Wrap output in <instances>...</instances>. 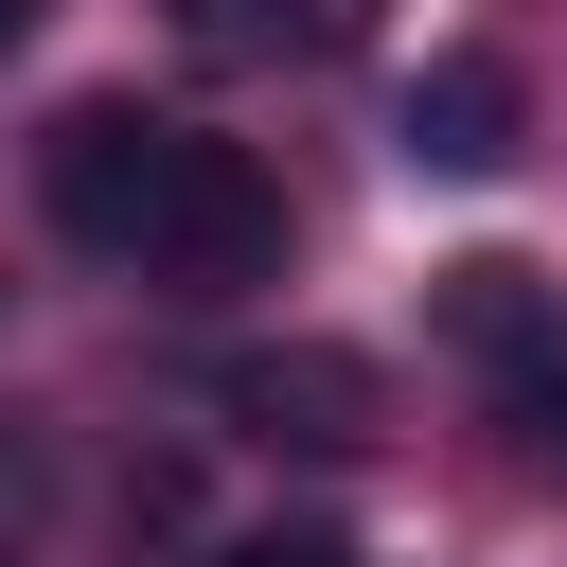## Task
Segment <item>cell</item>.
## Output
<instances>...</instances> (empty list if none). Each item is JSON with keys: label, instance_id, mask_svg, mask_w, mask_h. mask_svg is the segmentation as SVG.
<instances>
[{"label": "cell", "instance_id": "cell-1", "mask_svg": "<svg viewBox=\"0 0 567 567\" xmlns=\"http://www.w3.org/2000/svg\"><path fill=\"white\" fill-rule=\"evenodd\" d=\"M124 266H142L159 301H248V284H284V177H266L248 142H213V124H177V177L142 195V230H124Z\"/></svg>", "mask_w": 567, "mask_h": 567}, {"label": "cell", "instance_id": "cell-5", "mask_svg": "<svg viewBox=\"0 0 567 567\" xmlns=\"http://www.w3.org/2000/svg\"><path fill=\"white\" fill-rule=\"evenodd\" d=\"M549 319H567V284H549V266H514V248H461V266L425 284V337H443L461 372H514Z\"/></svg>", "mask_w": 567, "mask_h": 567}, {"label": "cell", "instance_id": "cell-2", "mask_svg": "<svg viewBox=\"0 0 567 567\" xmlns=\"http://www.w3.org/2000/svg\"><path fill=\"white\" fill-rule=\"evenodd\" d=\"M195 390H213V425L301 443V461H354V443H372V354H337V337H248V354H213Z\"/></svg>", "mask_w": 567, "mask_h": 567}, {"label": "cell", "instance_id": "cell-4", "mask_svg": "<svg viewBox=\"0 0 567 567\" xmlns=\"http://www.w3.org/2000/svg\"><path fill=\"white\" fill-rule=\"evenodd\" d=\"M390 142H408L425 177H496V159H514V71H496V53H425L408 106H390Z\"/></svg>", "mask_w": 567, "mask_h": 567}, {"label": "cell", "instance_id": "cell-6", "mask_svg": "<svg viewBox=\"0 0 567 567\" xmlns=\"http://www.w3.org/2000/svg\"><path fill=\"white\" fill-rule=\"evenodd\" d=\"M177 35H213V53H337L372 0H159Z\"/></svg>", "mask_w": 567, "mask_h": 567}, {"label": "cell", "instance_id": "cell-9", "mask_svg": "<svg viewBox=\"0 0 567 567\" xmlns=\"http://www.w3.org/2000/svg\"><path fill=\"white\" fill-rule=\"evenodd\" d=\"M18 35H35V0H0V53H18Z\"/></svg>", "mask_w": 567, "mask_h": 567}, {"label": "cell", "instance_id": "cell-3", "mask_svg": "<svg viewBox=\"0 0 567 567\" xmlns=\"http://www.w3.org/2000/svg\"><path fill=\"white\" fill-rule=\"evenodd\" d=\"M177 177V124L159 106H71L53 142H35V195H53V230L71 248H106L124 266V230H142V195Z\"/></svg>", "mask_w": 567, "mask_h": 567}, {"label": "cell", "instance_id": "cell-8", "mask_svg": "<svg viewBox=\"0 0 567 567\" xmlns=\"http://www.w3.org/2000/svg\"><path fill=\"white\" fill-rule=\"evenodd\" d=\"M213 567H354V549H337V532H319V514H301V532H230V549H213Z\"/></svg>", "mask_w": 567, "mask_h": 567}, {"label": "cell", "instance_id": "cell-7", "mask_svg": "<svg viewBox=\"0 0 567 567\" xmlns=\"http://www.w3.org/2000/svg\"><path fill=\"white\" fill-rule=\"evenodd\" d=\"M478 390H496V425H514L532 461H567V319H549V337H532L514 372H478Z\"/></svg>", "mask_w": 567, "mask_h": 567}]
</instances>
